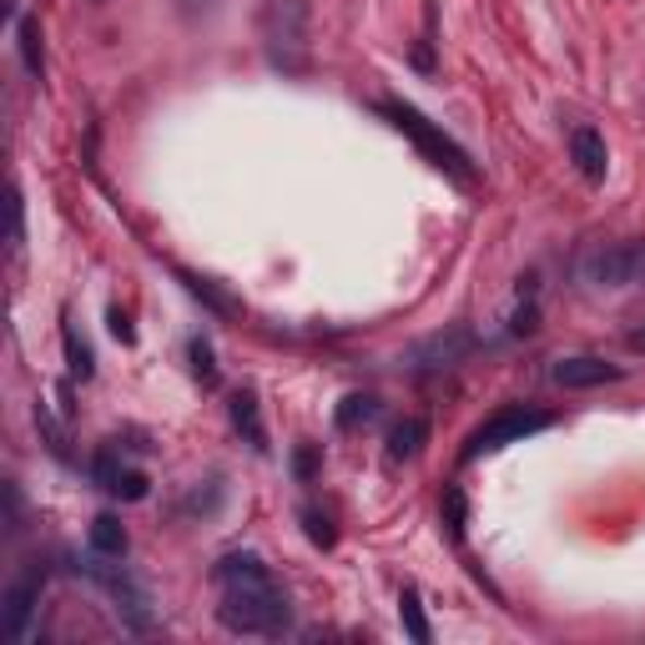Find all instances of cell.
I'll return each instance as SVG.
<instances>
[{
    "label": "cell",
    "mask_w": 645,
    "mask_h": 645,
    "mask_svg": "<svg viewBox=\"0 0 645 645\" xmlns=\"http://www.w3.org/2000/svg\"><path fill=\"white\" fill-rule=\"evenodd\" d=\"M217 590H223V620L232 635H283L292 620L288 590L273 580V570L258 560V554H223L217 560Z\"/></svg>",
    "instance_id": "obj_1"
},
{
    "label": "cell",
    "mask_w": 645,
    "mask_h": 645,
    "mask_svg": "<svg viewBox=\"0 0 645 645\" xmlns=\"http://www.w3.org/2000/svg\"><path fill=\"white\" fill-rule=\"evenodd\" d=\"M258 40L267 67L308 76L313 67V0H258Z\"/></svg>",
    "instance_id": "obj_2"
},
{
    "label": "cell",
    "mask_w": 645,
    "mask_h": 645,
    "mask_svg": "<svg viewBox=\"0 0 645 645\" xmlns=\"http://www.w3.org/2000/svg\"><path fill=\"white\" fill-rule=\"evenodd\" d=\"M379 111L389 121H394L404 136H414V146H419L423 157L434 162V167H444V171H454L459 182H475V167H469V152H464L454 136H444V127H434V121L423 117L419 106H408V101H398V96H383L379 101Z\"/></svg>",
    "instance_id": "obj_3"
},
{
    "label": "cell",
    "mask_w": 645,
    "mask_h": 645,
    "mask_svg": "<svg viewBox=\"0 0 645 645\" xmlns=\"http://www.w3.org/2000/svg\"><path fill=\"white\" fill-rule=\"evenodd\" d=\"M76 575H86L92 585H101V590L111 595V606H117L127 631H152V595L127 575V565H111V554L86 550V565L76 560Z\"/></svg>",
    "instance_id": "obj_4"
},
{
    "label": "cell",
    "mask_w": 645,
    "mask_h": 645,
    "mask_svg": "<svg viewBox=\"0 0 645 645\" xmlns=\"http://www.w3.org/2000/svg\"><path fill=\"white\" fill-rule=\"evenodd\" d=\"M580 277L590 288H631V283H645V242H595L580 258Z\"/></svg>",
    "instance_id": "obj_5"
},
{
    "label": "cell",
    "mask_w": 645,
    "mask_h": 645,
    "mask_svg": "<svg viewBox=\"0 0 645 645\" xmlns=\"http://www.w3.org/2000/svg\"><path fill=\"white\" fill-rule=\"evenodd\" d=\"M475 348H479V333L469 329V323H449V329L429 333V338L408 343L398 363H404L408 373H444V369H454V363H464Z\"/></svg>",
    "instance_id": "obj_6"
},
{
    "label": "cell",
    "mask_w": 645,
    "mask_h": 645,
    "mask_svg": "<svg viewBox=\"0 0 645 645\" xmlns=\"http://www.w3.org/2000/svg\"><path fill=\"white\" fill-rule=\"evenodd\" d=\"M540 429H550V414H545V408L510 404V408H500L494 419H485L475 434H469V444H464V459L494 454V449H504V444H525V439L540 434Z\"/></svg>",
    "instance_id": "obj_7"
},
{
    "label": "cell",
    "mask_w": 645,
    "mask_h": 645,
    "mask_svg": "<svg viewBox=\"0 0 645 645\" xmlns=\"http://www.w3.org/2000/svg\"><path fill=\"white\" fill-rule=\"evenodd\" d=\"M40 580H46V570L26 565L11 585H5V600H0V631L11 635V641H26L31 635V616H36V606H40Z\"/></svg>",
    "instance_id": "obj_8"
},
{
    "label": "cell",
    "mask_w": 645,
    "mask_h": 645,
    "mask_svg": "<svg viewBox=\"0 0 645 645\" xmlns=\"http://www.w3.org/2000/svg\"><path fill=\"white\" fill-rule=\"evenodd\" d=\"M92 479L106 489V494H117V500H127V504L146 500V475L142 469H132V464H121L117 449H101V454H96Z\"/></svg>",
    "instance_id": "obj_9"
},
{
    "label": "cell",
    "mask_w": 645,
    "mask_h": 645,
    "mask_svg": "<svg viewBox=\"0 0 645 645\" xmlns=\"http://www.w3.org/2000/svg\"><path fill=\"white\" fill-rule=\"evenodd\" d=\"M550 379L565 383V389H600V383L625 379V369H616V363H606V358L580 354V358H560V363L550 369Z\"/></svg>",
    "instance_id": "obj_10"
},
{
    "label": "cell",
    "mask_w": 645,
    "mask_h": 645,
    "mask_svg": "<svg viewBox=\"0 0 645 645\" xmlns=\"http://www.w3.org/2000/svg\"><path fill=\"white\" fill-rule=\"evenodd\" d=\"M570 157H575L585 182H606L610 152H606V136L595 132V127H575V132H570Z\"/></svg>",
    "instance_id": "obj_11"
},
{
    "label": "cell",
    "mask_w": 645,
    "mask_h": 645,
    "mask_svg": "<svg viewBox=\"0 0 645 645\" xmlns=\"http://www.w3.org/2000/svg\"><path fill=\"white\" fill-rule=\"evenodd\" d=\"M423 439H429V423L423 419H398L394 429H389V459L394 464L414 459V454L423 449Z\"/></svg>",
    "instance_id": "obj_12"
},
{
    "label": "cell",
    "mask_w": 645,
    "mask_h": 645,
    "mask_svg": "<svg viewBox=\"0 0 645 645\" xmlns=\"http://www.w3.org/2000/svg\"><path fill=\"white\" fill-rule=\"evenodd\" d=\"M92 550L96 554H111V560L127 554V529H121L117 514H96V519H92Z\"/></svg>",
    "instance_id": "obj_13"
},
{
    "label": "cell",
    "mask_w": 645,
    "mask_h": 645,
    "mask_svg": "<svg viewBox=\"0 0 645 645\" xmlns=\"http://www.w3.org/2000/svg\"><path fill=\"white\" fill-rule=\"evenodd\" d=\"M379 419V398L373 394H348L338 404V429L343 434H354V429H363V423Z\"/></svg>",
    "instance_id": "obj_14"
},
{
    "label": "cell",
    "mask_w": 645,
    "mask_h": 645,
    "mask_svg": "<svg viewBox=\"0 0 645 645\" xmlns=\"http://www.w3.org/2000/svg\"><path fill=\"white\" fill-rule=\"evenodd\" d=\"M232 423H238L242 434H248L252 449H263V419H258V394H252V389L232 394Z\"/></svg>",
    "instance_id": "obj_15"
},
{
    "label": "cell",
    "mask_w": 645,
    "mask_h": 645,
    "mask_svg": "<svg viewBox=\"0 0 645 645\" xmlns=\"http://www.w3.org/2000/svg\"><path fill=\"white\" fill-rule=\"evenodd\" d=\"M398 616H404L408 641H419V645L434 641V631H429V620H423V606H419V590H414V585H408L404 600H398Z\"/></svg>",
    "instance_id": "obj_16"
},
{
    "label": "cell",
    "mask_w": 645,
    "mask_h": 645,
    "mask_svg": "<svg viewBox=\"0 0 645 645\" xmlns=\"http://www.w3.org/2000/svg\"><path fill=\"white\" fill-rule=\"evenodd\" d=\"M15 36H21V61H26V71L40 81V71H46V51H40V26L31 21V15H21Z\"/></svg>",
    "instance_id": "obj_17"
},
{
    "label": "cell",
    "mask_w": 645,
    "mask_h": 645,
    "mask_svg": "<svg viewBox=\"0 0 645 645\" xmlns=\"http://www.w3.org/2000/svg\"><path fill=\"white\" fill-rule=\"evenodd\" d=\"M61 338H67L71 373H76V379H92V348H86V338H76V323H67V329H61Z\"/></svg>",
    "instance_id": "obj_18"
},
{
    "label": "cell",
    "mask_w": 645,
    "mask_h": 645,
    "mask_svg": "<svg viewBox=\"0 0 645 645\" xmlns=\"http://www.w3.org/2000/svg\"><path fill=\"white\" fill-rule=\"evenodd\" d=\"M303 525H308V540H313V545H323V550H329V545L338 540V535H333V519H329V514L303 510Z\"/></svg>",
    "instance_id": "obj_19"
},
{
    "label": "cell",
    "mask_w": 645,
    "mask_h": 645,
    "mask_svg": "<svg viewBox=\"0 0 645 645\" xmlns=\"http://www.w3.org/2000/svg\"><path fill=\"white\" fill-rule=\"evenodd\" d=\"M36 429H40V434H46V444H51V454H61V459H67V434H61V423H56L51 414H46V408H36Z\"/></svg>",
    "instance_id": "obj_20"
},
{
    "label": "cell",
    "mask_w": 645,
    "mask_h": 645,
    "mask_svg": "<svg viewBox=\"0 0 645 645\" xmlns=\"http://www.w3.org/2000/svg\"><path fill=\"white\" fill-rule=\"evenodd\" d=\"M192 369H198V379H202V383H217V363H212L207 338H192Z\"/></svg>",
    "instance_id": "obj_21"
},
{
    "label": "cell",
    "mask_w": 645,
    "mask_h": 645,
    "mask_svg": "<svg viewBox=\"0 0 645 645\" xmlns=\"http://www.w3.org/2000/svg\"><path fill=\"white\" fill-rule=\"evenodd\" d=\"M444 510H449V535L459 540L464 535V494L459 489H444Z\"/></svg>",
    "instance_id": "obj_22"
},
{
    "label": "cell",
    "mask_w": 645,
    "mask_h": 645,
    "mask_svg": "<svg viewBox=\"0 0 645 645\" xmlns=\"http://www.w3.org/2000/svg\"><path fill=\"white\" fill-rule=\"evenodd\" d=\"M171 5H177V15H182V21H207V15L217 11L223 0H171Z\"/></svg>",
    "instance_id": "obj_23"
},
{
    "label": "cell",
    "mask_w": 645,
    "mask_h": 645,
    "mask_svg": "<svg viewBox=\"0 0 645 645\" xmlns=\"http://www.w3.org/2000/svg\"><path fill=\"white\" fill-rule=\"evenodd\" d=\"M26 242V207H21V192L11 198V252H21Z\"/></svg>",
    "instance_id": "obj_24"
},
{
    "label": "cell",
    "mask_w": 645,
    "mask_h": 645,
    "mask_svg": "<svg viewBox=\"0 0 645 645\" xmlns=\"http://www.w3.org/2000/svg\"><path fill=\"white\" fill-rule=\"evenodd\" d=\"M292 469H298V479H313V469H318V449H313V444L298 449V454H292Z\"/></svg>",
    "instance_id": "obj_25"
},
{
    "label": "cell",
    "mask_w": 645,
    "mask_h": 645,
    "mask_svg": "<svg viewBox=\"0 0 645 645\" xmlns=\"http://www.w3.org/2000/svg\"><path fill=\"white\" fill-rule=\"evenodd\" d=\"M111 333H117V338H127V343H132V323L121 318V308H111Z\"/></svg>",
    "instance_id": "obj_26"
},
{
    "label": "cell",
    "mask_w": 645,
    "mask_h": 645,
    "mask_svg": "<svg viewBox=\"0 0 645 645\" xmlns=\"http://www.w3.org/2000/svg\"><path fill=\"white\" fill-rule=\"evenodd\" d=\"M631 348H635V354H645V329H635V333H631Z\"/></svg>",
    "instance_id": "obj_27"
}]
</instances>
